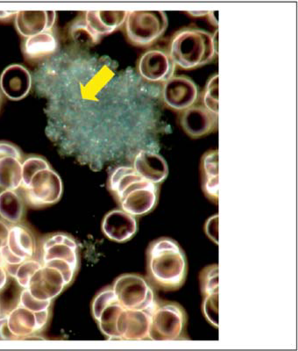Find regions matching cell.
I'll list each match as a JSON object with an SVG mask.
<instances>
[{"label":"cell","instance_id":"29","mask_svg":"<svg viewBox=\"0 0 298 351\" xmlns=\"http://www.w3.org/2000/svg\"><path fill=\"white\" fill-rule=\"evenodd\" d=\"M20 305L34 313L44 311L49 308L51 300H40L34 298L30 291L24 289L21 294Z\"/></svg>","mask_w":298,"mask_h":351},{"label":"cell","instance_id":"38","mask_svg":"<svg viewBox=\"0 0 298 351\" xmlns=\"http://www.w3.org/2000/svg\"><path fill=\"white\" fill-rule=\"evenodd\" d=\"M1 106H2V93H1V90H0V108H1Z\"/></svg>","mask_w":298,"mask_h":351},{"label":"cell","instance_id":"32","mask_svg":"<svg viewBox=\"0 0 298 351\" xmlns=\"http://www.w3.org/2000/svg\"><path fill=\"white\" fill-rule=\"evenodd\" d=\"M17 340V337L12 333L8 328V316L0 318V341Z\"/></svg>","mask_w":298,"mask_h":351},{"label":"cell","instance_id":"6","mask_svg":"<svg viewBox=\"0 0 298 351\" xmlns=\"http://www.w3.org/2000/svg\"><path fill=\"white\" fill-rule=\"evenodd\" d=\"M112 290L119 302L127 309L141 310L152 315L158 305L152 287L140 275L121 276L115 280Z\"/></svg>","mask_w":298,"mask_h":351},{"label":"cell","instance_id":"13","mask_svg":"<svg viewBox=\"0 0 298 351\" xmlns=\"http://www.w3.org/2000/svg\"><path fill=\"white\" fill-rule=\"evenodd\" d=\"M33 77L26 67L12 64L0 76V90L6 98L21 100L26 98L32 88Z\"/></svg>","mask_w":298,"mask_h":351},{"label":"cell","instance_id":"4","mask_svg":"<svg viewBox=\"0 0 298 351\" xmlns=\"http://www.w3.org/2000/svg\"><path fill=\"white\" fill-rule=\"evenodd\" d=\"M187 313L177 302L158 304L151 316L149 339L153 341L189 340Z\"/></svg>","mask_w":298,"mask_h":351},{"label":"cell","instance_id":"35","mask_svg":"<svg viewBox=\"0 0 298 351\" xmlns=\"http://www.w3.org/2000/svg\"><path fill=\"white\" fill-rule=\"evenodd\" d=\"M18 266L20 265H11V263H5L4 268L5 271L8 272V275L11 276L12 278H15L16 276Z\"/></svg>","mask_w":298,"mask_h":351},{"label":"cell","instance_id":"15","mask_svg":"<svg viewBox=\"0 0 298 351\" xmlns=\"http://www.w3.org/2000/svg\"><path fill=\"white\" fill-rule=\"evenodd\" d=\"M58 14L55 11H20L14 18L15 27L24 39L52 31Z\"/></svg>","mask_w":298,"mask_h":351},{"label":"cell","instance_id":"36","mask_svg":"<svg viewBox=\"0 0 298 351\" xmlns=\"http://www.w3.org/2000/svg\"><path fill=\"white\" fill-rule=\"evenodd\" d=\"M6 282H8V272L3 266L0 265V290L5 287Z\"/></svg>","mask_w":298,"mask_h":351},{"label":"cell","instance_id":"25","mask_svg":"<svg viewBox=\"0 0 298 351\" xmlns=\"http://www.w3.org/2000/svg\"><path fill=\"white\" fill-rule=\"evenodd\" d=\"M70 34L74 43L79 47H84V48H89V47L96 45L100 42L90 33L89 28L84 23L83 16L74 21L71 25Z\"/></svg>","mask_w":298,"mask_h":351},{"label":"cell","instance_id":"18","mask_svg":"<svg viewBox=\"0 0 298 351\" xmlns=\"http://www.w3.org/2000/svg\"><path fill=\"white\" fill-rule=\"evenodd\" d=\"M59 43L54 31H45L24 39L22 52L29 62L45 61L58 53Z\"/></svg>","mask_w":298,"mask_h":351},{"label":"cell","instance_id":"3","mask_svg":"<svg viewBox=\"0 0 298 351\" xmlns=\"http://www.w3.org/2000/svg\"><path fill=\"white\" fill-rule=\"evenodd\" d=\"M169 55L175 66L184 70H194L208 64L217 53L212 34L199 28L186 27L172 37Z\"/></svg>","mask_w":298,"mask_h":351},{"label":"cell","instance_id":"17","mask_svg":"<svg viewBox=\"0 0 298 351\" xmlns=\"http://www.w3.org/2000/svg\"><path fill=\"white\" fill-rule=\"evenodd\" d=\"M133 168L144 180L156 184L162 183L169 176L165 159L151 150L140 149L134 158Z\"/></svg>","mask_w":298,"mask_h":351},{"label":"cell","instance_id":"26","mask_svg":"<svg viewBox=\"0 0 298 351\" xmlns=\"http://www.w3.org/2000/svg\"><path fill=\"white\" fill-rule=\"evenodd\" d=\"M50 168L49 162L40 156H31L22 162V187L27 188L34 175Z\"/></svg>","mask_w":298,"mask_h":351},{"label":"cell","instance_id":"11","mask_svg":"<svg viewBox=\"0 0 298 351\" xmlns=\"http://www.w3.org/2000/svg\"><path fill=\"white\" fill-rule=\"evenodd\" d=\"M219 115L203 106H193L182 112L180 125L185 133L193 138H200L212 133L217 128Z\"/></svg>","mask_w":298,"mask_h":351},{"label":"cell","instance_id":"22","mask_svg":"<svg viewBox=\"0 0 298 351\" xmlns=\"http://www.w3.org/2000/svg\"><path fill=\"white\" fill-rule=\"evenodd\" d=\"M8 246L14 255L24 260L31 259L36 252L34 241L29 232L21 226L10 228Z\"/></svg>","mask_w":298,"mask_h":351},{"label":"cell","instance_id":"28","mask_svg":"<svg viewBox=\"0 0 298 351\" xmlns=\"http://www.w3.org/2000/svg\"><path fill=\"white\" fill-rule=\"evenodd\" d=\"M42 267V265L36 260L27 259L26 261L21 263L20 266H18V271L14 278L22 288L26 289L28 284H29L31 278Z\"/></svg>","mask_w":298,"mask_h":351},{"label":"cell","instance_id":"23","mask_svg":"<svg viewBox=\"0 0 298 351\" xmlns=\"http://www.w3.org/2000/svg\"><path fill=\"white\" fill-rule=\"evenodd\" d=\"M22 186V162L16 158L0 159V188L16 191Z\"/></svg>","mask_w":298,"mask_h":351},{"label":"cell","instance_id":"31","mask_svg":"<svg viewBox=\"0 0 298 351\" xmlns=\"http://www.w3.org/2000/svg\"><path fill=\"white\" fill-rule=\"evenodd\" d=\"M0 255L2 256L3 261L5 263H11V265H21V263L26 261V260L18 258L16 255H14V253L9 250L8 245H5L4 247H2L0 250Z\"/></svg>","mask_w":298,"mask_h":351},{"label":"cell","instance_id":"7","mask_svg":"<svg viewBox=\"0 0 298 351\" xmlns=\"http://www.w3.org/2000/svg\"><path fill=\"white\" fill-rule=\"evenodd\" d=\"M28 203L32 206L52 205L61 199V178L51 168L40 171L34 176L29 184L24 188Z\"/></svg>","mask_w":298,"mask_h":351},{"label":"cell","instance_id":"30","mask_svg":"<svg viewBox=\"0 0 298 351\" xmlns=\"http://www.w3.org/2000/svg\"><path fill=\"white\" fill-rule=\"evenodd\" d=\"M22 159L21 152L16 146L8 142H0V159L5 158Z\"/></svg>","mask_w":298,"mask_h":351},{"label":"cell","instance_id":"14","mask_svg":"<svg viewBox=\"0 0 298 351\" xmlns=\"http://www.w3.org/2000/svg\"><path fill=\"white\" fill-rule=\"evenodd\" d=\"M138 230L136 216L131 215L123 210H112L105 216L102 222V230L108 239L125 243L136 234Z\"/></svg>","mask_w":298,"mask_h":351},{"label":"cell","instance_id":"27","mask_svg":"<svg viewBox=\"0 0 298 351\" xmlns=\"http://www.w3.org/2000/svg\"><path fill=\"white\" fill-rule=\"evenodd\" d=\"M219 74L210 78L203 94V106L213 114L219 115Z\"/></svg>","mask_w":298,"mask_h":351},{"label":"cell","instance_id":"20","mask_svg":"<svg viewBox=\"0 0 298 351\" xmlns=\"http://www.w3.org/2000/svg\"><path fill=\"white\" fill-rule=\"evenodd\" d=\"M59 259L77 268V245L76 241L65 234H55L43 244V262Z\"/></svg>","mask_w":298,"mask_h":351},{"label":"cell","instance_id":"5","mask_svg":"<svg viewBox=\"0 0 298 351\" xmlns=\"http://www.w3.org/2000/svg\"><path fill=\"white\" fill-rule=\"evenodd\" d=\"M168 17L162 11L128 12L125 31L128 40L134 45H152L163 36L168 27Z\"/></svg>","mask_w":298,"mask_h":351},{"label":"cell","instance_id":"9","mask_svg":"<svg viewBox=\"0 0 298 351\" xmlns=\"http://www.w3.org/2000/svg\"><path fill=\"white\" fill-rule=\"evenodd\" d=\"M175 64L169 53L162 49H149L140 56L138 72L147 82L158 83L173 77Z\"/></svg>","mask_w":298,"mask_h":351},{"label":"cell","instance_id":"12","mask_svg":"<svg viewBox=\"0 0 298 351\" xmlns=\"http://www.w3.org/2000/svg\"><path fill=\"white\" fill-rule=\"evenodd\" d=\"M66 287L64 277L58 269L43 265L31 278L27 289L37 300H52Z\"/></svg>","mask_w":298,"mask_h":351},{"label":"cell","instance_id":"10","mask_svg":"<svg viewBox=\"0 0 298 351\" xmlns=\"http://www.w3.org/2000/svg\"><path fill=\"white\" fill-rule=\"evenodd\" d=\"M203 315L210 324L219 328V265L206 266L199 275Z\"/></svg>","mask_w":298,"mask_h":351},{"label":"cell","instance_id":"37","mask_svg":"<svg viewBox=\"0 0 298 351\" xmlns=\"http://www.w3.org/2000/svg\"><path fill=\"white\" fill-rule=\"evenodd\" d=\"M208 15L210 16V21H211L212 24H214L215 26H219L218 19L215 18V14H213V12H208Z\"/></svg>","mask_w":298,"mask_h":351},{"label":"cell","instance_id":"16","mask_svg":"<svg viewBox=\"0 0 298 351\" xmlns=\"http://www.w3.org/2000/svg\"><path fill=\"white\" fill-rule=\"evenodd\" d=\"M127 14L125 11H86L82 16L90 33L101 40L123 26Z\"/></svg>","mask_w":298,"mask_h":351},{"label":"cell","instance_id":"21","mask_svg":"<svg viewBox=\"0 0 298 351\" xmlns=\"http://www.w3.org/2000/svg\"><path fill=\"white\" fill-rule=\"evenodd\" d=\"M8 328L17 339L29 337L38 331L36 322V313L30 311L26 307L18 306L8 316Z\"/></svg>","mask_w":298,"mask_h":351},{"label":"cell","instance_id":"33","mask_svg":"<svg viewBox=\"0 0 298 351\" xmlns=\"http://www.w3.org/2000/svg\"><path fill=\"white\" fill-rule=\"evenodd\" d=\"M10 228L4 222L0 221V250L8 245Z\"/></svg>","mask_w":298,"mask_h":351},{"label":"cell","instance_id":"24","mask_svg":"<svg viewBox=\"0 0 298 351\" xmlns=\"http://www.w3.org/2000/svg\"><path fill=\"white\" fill-rule=\"evenodd\" d=\"M23 212V199L16 191L4 190L0 193V217L15 224L21 221Z\"/></svg>","mask_w":298,"mask_h":351},{"label":"cell","instance_id":"1","mask_svg":"<svg viewBox=\"0 0 298 351\" xmlns=\"http://www.w3.org/2000/svg\"><path fill=\"white\" fill-rule=\"evenodd\" d=\"M149 280L162 290L180 289L186 280V255L177 241L169 237L158 238L149 244L147 252Z\"/></svg>","mask_w":298,"mask_h":351},{"label":"cell","instance_id":"34","mask_svg":"<svg viewBox=\"0 0 298 351\" xmlns=\"http://www.w3.org/2000/svg\"><path fill=\"white\" fill-rule=\"evenodd\" d=\"M18 12L0 11V22H8L14 20Z\"/></svg>","mask_w":298,"mask_h":351},{"label":"cell","instance_id":"8","mask_svg":"<svg viewBox=\"0 0 298 351\" xmlns=\"http://www.w3.org/2000/svg\"><path fill=\"white\" fill-rule=\"evenodd\" d=\"M162 99L168 108L183 112L199 99V89L190 77L173 76L163 83Z\"/></svg>","mask_w":298,"mask_h":351},{"label":"cell","instance_id":"2","mask_svg":"<svg viewBox=\"0 0 298 351\" xmlns=\"http://www.w3.org/2000/svg\"><path fill=\"white\" fill-rule=\"evenodd\" d=\"M110 192L124 212L133 216H143L158 205V184L144 180L130 166L116 168L108 180Z\"/></svg>","mask_w":298,"mask_h":351},{"label":"cell","instance_id":"19","mask_svg":"<svg viewBox=\"0 0 298 351\" xmlns=\"http://www.w3.org/2000/svg\"><path fill=\"white\" fill-rule=\"evenodd\" d=\"M202 189L207 199L218 205L219 189V150H209L203 154L200 165Z\"/></svg>","mask_w":298,"mask_h":351}]
</instances>
